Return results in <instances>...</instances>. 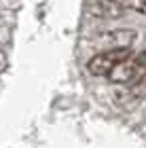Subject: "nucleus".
<instances>
[{
  "label": "nucleus",
  "instance_id": "3",
  "mask_svg": "<svg viewBox=\"0 0 146 148\" xmlns=\"http://www.w3.org/2000/svg\"><path fill=\"white\" fill-rule=\"evenodd\" d=\"M85 11L95 19H119L123 17L125 6L119 0H85Z\"/></svg>",
  "mask_w": 146,
  "mask_h": 148
},
{
  "label": "nucleus",
  "instance_id": "4",
  "mask_svg": "<svg viewBox=\"0 0 146 148\" xmlns=\"http://www.w3.org/2000/svg\"><path fill=\"white\" fill-rule=\"evenodd\" d=\"M106 40H114V47H112V49H119V47H131V42L136 40V34L131 30H112V34L106 36Z\"/></svg>",
  "mask_w": 146,
  "mask_h": 148
},
{
  "label": "nucleus",
  "instance_id": "2",
  "mask_svg": "<svg viewBox=\"0 0 146 148\" xmlns=\"http://www.w3.org/2000/svg\"><path fill=\"white\" fill-rule=\"evenodd\" d=\"M127 55H131L129 47H119V49H108L104 53H97L95 57H91L87 62V70L89 74H93V76H106L114 66L125 59Z\"/></svg>",
  "mask_w": 146,
  "mask_h": 148
},
{
  "label": "nucleus",
  "instance_id": "5",
  "mask_svg": "<svg viewBox=\"0 0 146 148\" xmlns=\"http://www.w3.org/2000/svg\"><path fill=\"white\" fill-rule=\"evenodd\" d=\"M129 91H131V95H134V99H144L146 97V72L131 83V89Z\"/></svg>",
  "mask_w": 146,
  "mask_h": 148
},
{
  "label": "nucleus",
  "instance_id": "6",
  "mask_svg": "<svg viewBox=\"0 0 146 148\" xmlns=\"http://www.w3.org/2000/svg\"><path fill=\"white\" fill-rule=\"evenodd\" d=\"M121 4L131 9V11H138V13L146 15V0H121Z\"/></svg>",
  "mask_w": 146,
  "mask_h": 148
},
{
  "label": "nucleus",
  "instance_id": "1",
  "mask_svg": "<svg viewBox=\"0 0 146 148\" xmlns=\"http://www.w3.org/2000/svg\"><path fill=\"white\" fill-rule=\"evenodd\" d=\"M144 72H146V49L140 51L138 55H127L125 59H121L106 76L110 83L119 85V83H134Z\"/></svg>",
  "mask_w": 146,
  "mask_h": 148
}]
</instances>
